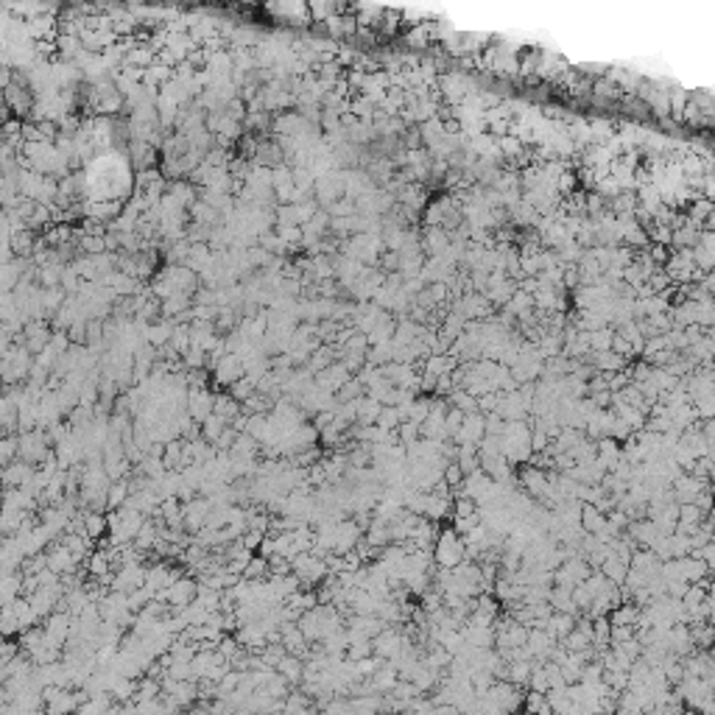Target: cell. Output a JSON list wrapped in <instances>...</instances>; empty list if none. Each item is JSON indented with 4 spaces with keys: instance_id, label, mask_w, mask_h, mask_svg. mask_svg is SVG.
Segmentation results:
<instances>
[{
    "instance_id": "obj_1",
    "label": "cell",
    "mask_w": 715,
    "mask_h": 715,
    "mask_svg": "<svg viewBox=\"0 0 715 715\" xmlns=\"http://www.w3.org/2000/svg\"><path fill=\"white\" fill-rule=\"evenodd\" d=\"M464 559V539L461 534H455V528H439L436 542H433V562L439 567H455Z\"/></svg>"
},
{
    "instance_id": "obj_2",
    "label": "cell",
    "mask_w": 715,
    "mask_h": 715,
    "mask_svg": "<svg viewBox=\"0 0 715 715\" xmlns=\"http://www.w3.org/2000/svg\"><path fill=\"white\" fill-rule=\"evenodd\" d=\"M238 377H243V361H240V355L224 352V355L218 358L216 369H213V381H216L218 386L229 389V386L238 381Z\"/></svg>"
},
{
    "instance_id": "obj_3",
    "label": "cell",
    "mask_w": 715,
    "mask_h": 715,
    "mask_svg": "<svg viewBox=\"0 0 715 715\" xmlns=\"http://www.w3.org/2000/svg\"><path fill=\"white\" fill-rule=\"evenodd\" d=\"M484 433H486L484 431V413L481 411H470V413H464V422H461V428L453 436V442L455 444H467V442L478 444L484 439Z\"/></svg>"
},
{
    "instance_id": "obj_4",
    "label": "cell",
    "mask_w": 715,
    "mask_h": 715,
    "mask_svg": "<svg viewBox=\"0 0 715 715\" xmlns=\"http://www.w3.org/2000/svg\"><path fill=\"white\" fill-rule=\"evenodd\" d=\"M213 400L216 394H209L207 389H188V413L196 422H204V419L213 413Z\"/></svg>"
},
{
    "instance_id": "obj_5",
    "label": "cell",
    "mask_w": 715,
    "mask_h": 715,
    "mask_svg": "<svg viewBox=\"0 0 715 715\" xmlns=\"http://www.w3.org/2000/svg\"><path fill=\"white\" fill-rule=\"evenodd\" d=\"M461 635H464V643L475 646V648H495V628L492 626H475L470 620L461 623Z\"/></svg>"
},
{
    "instance_id": "obj_6",
    "label": "cell",
    "mask_w": 715,
    "mask_h": 715,
    "mask_svg": "<svg viewBox=\"0 0 715 715\" xmlns=\"http://www.w3.org/2000/svg\"><path fill=\"white\" fill-rule=\"evenodd\" d=\"M422 517H428L431 523H444V520H450V517H453V500H450V497H436V495L428 492Z\"/></svg>"
},
{
    "instance_id": "obj_7",
    "label": "cell",
    "mask_w": 715,
    "mask_h": 715,
    "mask_svg": "<svg viewBox=\"0 0 715 715\" xmlns=\"http://www.w3.org/2000/svg\"><path fill=\"white\" fill-rule=\"evenodd\" d=\"M277 674L288 682V685H299L302 682V668H305V659L302 657H297V654H285L277 665Z\"/></svg>"
},
{
    "instance_id": "obj_8",
    "label": "cell",
    "mask_w": 715,
    "mask_h": 715,
    "mask_svg": "<svg viewBox=\"0 0 715 715\" xmlns=\"http://www.w3.org/2000/svg\"><path fill=\"white\" fill-rule=\"evenodd\" d=\"M576 626V615H567V612H551L548 623H545V632H548L554 640H562L567 632H573Z\"/></svg>"
},
{
    "instance_id": "obj_9",
    "label": "cell",
    "mask_w": 715,
    "mask_h": 715,
    "mask_svg": "<svg viewBox=\"0 0 715 715\" xmlns=\"http://www.w3.org/2000/svg\"><path fill=\"white\" fill-rule=\"evenodd\" d=\"M606 523V514L598 512L593 503H581V514H578V525L587 531V534H598Z\"/></svg>"
},
{
    "instance_id": "obj_10",
    "label": "cell",
    "mask_w": 715,
    "mask_h": 715,
    "mask_svg": "<svg viewBox=\"0 0 715 715\" xmlns=\"http://www.w3.org/2000/svg\"><path fill=\"white\" fill-rule=\"evenodd\" d=\"M528 677H531V659H514L509 662V670H506V682H512L514 688H528Z\"/></svg>"
},
{
    "instance_id": "obj_11",
    "label": "cell",
    "mask_w": 715,
    "mask_h": 715,
    "mask_svg": "<svg viewBox=\"0 0 715 715\" xmlns=\"http://www.w3.org/2000/svg\"><path fill=\"white\" fill-rule=\"evenodd\" d=\"M612 335H615V330H609V327L587 330V344H590V350H595V352H601V350H609V344H612Z\"/></svg>"
},
{
    "instance_id": "obj_12",
    "label": "cell",
    "mask_w": 715,
    "mask_h": 715,
    "mask_svg": "<svg viewBox=\"0 0 715 715\" xmlns=\"http://www.w3.org/2000/svg\"><path fill=\"white\" fill-rule=\"evenodd\" d=\"M447 400H450V405L461 408L464 413H470V411H478V397H473L467 389H453V391L447 394Z\"/></svg>"
},
{
    "instance_id": "obj_13",
    "label": "cell",
    "mask_w": 715,
    "mask_h": 715,
    "mask_svg": "<svg viewBox=\"0 0 715 715\" xmlns=\"http://www.w3.org/2000/svg\"><path fill=\"white\" fill-rule=\"evenodd\" d=\"M428 411H431V394H416L413 402L408 405V419L419 425L428 416Z\"/></svg>"
},
{
    "instance_id": "obj_14",
    "label": "cell",
    "mask_w": 715,
    "mask_h": 715,
    "mask_svg": "<svg viewBox=\"0 0 715 715\" xmlns=\"http://www.w3.org/2000/svg\"><path fill=\"white\" fill-rule=\"evenodd\" d=\"M400 422H402V413H400L397 405H383L381 413H377V419H374V425H381L383 431H391V428H397Z\"/></svg>"
},
{
    "instance_id": "obj_15",
    "label": "cell",
    "mask_w": 715,
    "mask_h": 715,
    "mask_svg": "<svg viewBox=\"0 0 715 715\" xmlns=\"http://www.w3.org/2000/svg\"><path fill=\"white\" fill-rule=\"evenodd\" d=\"M609 628H612L609 615L593 617V646H609Z\"/></svg>"
},
{
    "instance_id": "obj_16",
    "label": "cell",
    "mask_w": 715,
    "mask_h": 715,
    "mask_svg": "<svg viewBox=\"0 0 715 715\" xmlns=\"http://www.w3.org/2000/svg\"><path fill=\"white\" fill-rule=\"evenodd\" d=\"M609 581H615V584H623V578H626V570H628V565H623L620 559H606V562H601V567H598Z\"/></svg>"
},
{
    "instance_id": "obj_17",
    "label": "cell",
    "mask_w": 715,
    "mask_h": 715,
    "mask_svg": "<svg viewBox=\"0 0 715 715\" xmlns=\"http://www.w3.org/2000/svg\"><path fill=\"white\" fill-rule=\"evenodd\" d=\"M461 422H464V411H461V408H455V405H450V408H447V413H444V436H447V439H453V436L458 433Z\"/></svg>"
},
{
    "instance_id": "obj_18",
    "label": "cell",
    "mask_w": 715,
    "mask_h": 715,
    "mask_svg": "<svg viewBox=\"0 0 715 715\" xmlns=\"http://www.w3.org/2000/svg\"><path fill=\"white\" fill-rule=\"evenodd\" d=\"M442 478H444V484H447L450 489H455V486L464 484V470H461L455 461H447L444 470H442Z\"/></svg>"
},
{
    "instance_id": "obj_19",
    "label": "cell",
    "mask_w": 715,
    "mask_h": 715,
    "mask_svg": "<svg viewBox=\"0 0 715 715\" xmlns=\"http://www.w3.org/2000/svg\"><path fill=\"white\" fill-rule=\"evenodd\" d=\"M397 436H400V444H413L416 439H419V425L416 422H411V419H402V422L397 425Z\"/></svg>"
},
{
    "instance_id": "obj_20",
    "label": "cell",
    "mask_w": 715,
    "mask_h": 715,
    "mask_svg": "<svg viewBox=\"0 0 715 715\" xmlns=\"http://www.w3.org/2000/svg\"><path fill=\"white\" fill-rule=\"evenodd\" d=\"M171 332H174L171 324L151 327V330H148V344H151V347H162V344H168V341H171Z\"/></svg>"
},
{
    "instance_id": "obj_21",
    "label": "cell",
    "mask_w": 715,
    "mask_h": 715,
    "mask_svg": "<svg viewBox=\"0 0 715 715\" xmlns=\"http://www.w3.org/2000/svg\"><path fill=\"white\" fill-rule=\"evenodd\" d=\"M628 637H635V626L632 623H612L609 628V646L612 643H623Z\"/></svg>"
},
{
    "instance_id": "obj_22",
    "label": "cell",
    "mask_w": 715,
    "mask_h": 715,
    "mask_svg": "<svg viewBox=\"0 0 715 715\" xmlns=\"http://www.w3.org/2000/svg\"><path fill=\"white\" fill-rule=\"evenodd\" d=\"M707 514L710 512H701L696 503H679V520H685V523H701Z\"/></svg>"
},
{
    "instance_id": "obj_23",
    "label": "cell",
    "mask_w": 715,
    "mask_h": 715,
    "mask_svg": "<svg viewBox=\"0 0 715 715\" xmlns=\"http://www.w3.org/2000/svg\"><path fill=\"white\" fill-rule=\"evenodd\" d=\"M688 551H690V539L685 534H670V556L682 559V556H688Z\"/></svg>"
},
{
    "instance_id": "obj_24",
    "label": "cell",
    "mask_w": 715,
    "mask_h": 715,
    "mask_svg": "<svg viewBox=\"0 0 715 715\" xmlns=\"http://www.w3.org/2000/svg\"><path fill=\"white\" fill-rule=\"evenodd\" d=\"M503 428H506V419H503L497 411H489V413H484V431H486V433H495V436H500V433H503Z\"/></svg>"
},
{
    "instance_id": "obj_25",
    "label": "cell",
    "mask_w": 715,
    "mask_h": 715,
    "mask_svg": "<svg viewBox=\"0 0 715 715\" xmlns=\"http://www.w3.org/2000/svg\"><path fill=\"white\" fill-rule=\"evenodd\" d=\"M17 458V442L12 439V436H3L0 439V464H9V461H14Z\"/></svg>"
},
{
    "instance_id": "obj_26",
    "label": "cell",
    "mask_w": 715,
    "mask_h": 715,
    "mask_svg": "<svg viewBox=\"0 0 715 715\" xmlns=\"http://www.w3.org/2000/svg\"><path fill=\"white\" fill-rule=\"evenodd\" d=\"M609 350H612V352H617V355H623L626 361H632V358H635V352H632V344H628V341L623 339V335H617V332L612 335V344H609Z\"/></svg>"
},
{
    "instance_id": "obj_27",
    "label": "cell",
    "mask_w": 715,
    "mask_h": 715,
    "mask_svg": "<svg viewBox=\"0 0 715 715\" xmlns=\"http://www.w3.org/2000/svg\"><path fill=\"white\" fill-rule=\"evenodd\" d=\"M628 433H635V431L626 425V419L615 416V419H612V425H609V436H612V439H617V442H623Z\"/></svg>"
},
{
    "instance_id": "obj_28",
    "label": "cell",
    "mask_w": 715,
    "mask_h": 715,
    "mask_svg": "<svg viewBox=\"0 0 715 715\" xmlns=\"http://www.w3.org/2000/svg\"><path fill=\"white\" fill-rule=\"evenodd\" d=\"M696 506L701 509V512H712V489H701L699 495H696Z\"/></svg>"
},
{
    "instance_id": "obj_29",
    "label": "cell",
    "mask_w": 715,
    "mask_h": 715,
    "mask_svg": "<svg viewBox=\"0 0 715 715\" xmlns=\"http://www.w3.org/2000/svg\"><path fill=\"white\" fill-rule=\"evenodd\" d=\"M593 402H595V408H609V402H612V391L609 389H601V391H593V394H587Z\"/></svg>"
}]
</instances>
